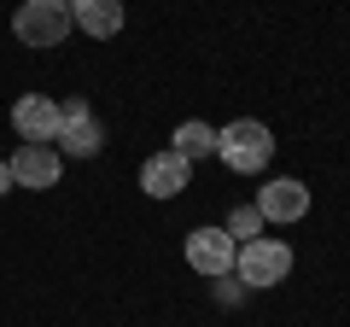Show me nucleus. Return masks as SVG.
<instances>
[{
  "mask_svg": "<svg viewBox=\"0 0 350 327\" xmlns=\"http://www.w3.org/2000/svg\"><path fill=\"white\" fill-rule=\"evenodd\" d=\"M216 158H222L234 176H262L269 158H275V135H269V123H257V117H239V123L216 129Z\"/></svg>",
  "mask_w": 350,
  "mask_h": 327,
  "instance_id": "obj_1",
  "label": "nucleus"
},
{
  "mask_svg": "<svg viewBox=\"0 0 350 327\" xmlns=\"http://www.w3.org/2000/svg\"><path fill=\"white\" fill-rule=\"evenodd\" d=\"M292 275V246L286 239H275V234H257V239H245L234 252V280H245V287H280V280Z\"/></svg>",
  "mask_w": 350,
  "mask_h": 327,
  "instance_id": "obj_2",
  "label": "nucleus"
},
{
  "mask_svg": "<svg viewBox=\"0 0 350 327\" xmlns=\"http://www.w3.org/2000/svg\"><path fill=\"white\" fill-rule=\"evenodd\" d=\"M12 36L24 47H64V36H70V6L64 0H24L12 12Z\"/></svg>",
  "mask_w": 350,
  "mask_h": 327,
  "instance_id": "obj_3",
  "label": "nucleus"
},
{
  "mask_svg": "<svg viewBox=\"0 0 350 327\" xmlns=\"http://www.w3.org/2000/svg\"><path fill=\"white\" fill-rule=\"evenodd\" d=\"M6 164H12V187H29V193L59 187V170H64L59 146H47V140H24V146H18Z\"/></svg>",
  "mask_w": 350,
  "mask_h": 327,
  "instance_id": "obj_4",
  "label": "nucleus"
},
{
  "mask_svg": "<svg viewBox=\"0 0 350 327\" xmlns=\"http://www.w3.org/2000/svg\"><path fill=\"white\" fill-rule=\"evenodd\" d=\"M234 239H228V228H193L187 234V263L199 269L204 280H222V275H234Z\"/></svg>",
  "mask_w": 350,
  "mask_h": 327,
  "instance_id": "obj_5",
  "label": "nucleus"
},
{
  "mask_svg": "<svg viewBox=\"0 0 350 327\" xmlns=\"http://www.w3.org/2000/svg\"><path fill=\"white\" fill-rule=\"evenodd\" d=\"M257 211L262 222H304L310 216V187L298 176H275L269 187H257Z\"/></svg>",
  "mask_w": 350,
  "mask_h": 327,
  "instance_id": "obj_6",
  "label": "nucleus"
},
{
  "mask_svg": "<svg viewBox=\"0 0 350 327\" xmlns=\"http://www.w3.org/2000/svg\"><path fill=\"white\" fill-rule=\"evenodd\" d=\"M187 176H193L187 158H175V152H152V158L140 164V193H146V199H175V193L187 187Z\"/></svg>",
  "mask_w": 350,
  "mask_h": 327,
  "instance_id": "obj_7",
  "label": "nucleus"
},
{
  "mask_svg": "<svg viewBox=\"0 0 350 327\" xmlns=\"http://www.w3.org/2000/svg\"><path fill=\"white\" fill-rule=\"evenodd\" d=\"M12 129L24 140H47V146H53V135H59V100H47V94H24V100L12 105Z\"/></svg>",
  "mask_w": 350,
  "mask_h": 327,
  "instance_id": "obj_8",
  "label": "nucleus"
},
{
  "mask_svg": "<svg viewBox=\"0 0 350 327\" xmlns=\"http://www.w3.org/2000/svg\"><path fill=\"white\" fill-rule=\"evenodd\" d=\"M70 29L94 41H111L123 29V0H70Z\"/></svg>",
  "mask_w": 350,
  "mask_h": 327,
  "instance_id": "obj_9",
  "label": "nucleus"
},
{
  "mask_svg": "<svg viewBox=\"0 0 350 327\" xmlns=\"http://www.w3.org/2000/svg\"><path fill=\"white\" fill-rule=\"evenodd\" d=\"M59 158H94V152L105 146V129L94 123V117H76V123H59Z\"/></svg>",
  "mask_w": 350,
  "mask_h": 327,
  "instance_id": "obj_10",
  "label": "nucleus"
},
{
  "mask_svg": "<svg viewBox=\"0 0 350 327\" xmlns=\"http://www.w3.org/2000/svg\"><path fill=\"white\" fill-rule=\"evenodd\" d=\"M170 152H175V158H187V164L211 158V152H216V129H211V123H199V117H187V123H175Z\"/></svg>",
  "mask_w": 350,
  "mask_h": 327,
  "instance_id": "obj_11",
  "label": "nucleus"
},
{
  "mask_svg": "<svg viewBox=\"0 0 350 327\" xmlns=\"http://www.w3.org/2000/svg\"><path fill=\"white\" fill-rule=\"evenodd\" d=\"M228 239H234V246H245V239H257L262 234V211L257 205H239V211H228Z\"/></svg>",
  "mask_w": 350,
  "mask_h": 327,
  "instance_id": "obj_12",
  "label": "nucleus"
},
{
  "mask_svg": "<svg viewBox=\"0 0 350 327\" xmlns=\"http://www.w3.org/2000/svg\"><path fill=\"white\" fill-rule=\"evenodd\" d=\"M0 193H12V164L0 158Z\"/></svg>",
  "mask_w": 350,
  "mask_h": 327,
  "instance_id": "obj_13",
  "label": "nucleus"
},
{
  "mask_svg": "<svg viewBox=\"0 0 350 327\" xmlns=\"http://www.w3.org/2000/svg\"><path fill=\"white\" fill-rule=\"evenodd\" d=\"M64 6H70V0H64Z\"/></svg>",
  "mask_w": 350,
  "mask_h": 327,
  "instance_id": "obj_14",
  "label": "nucleus"
}]
</instances>
